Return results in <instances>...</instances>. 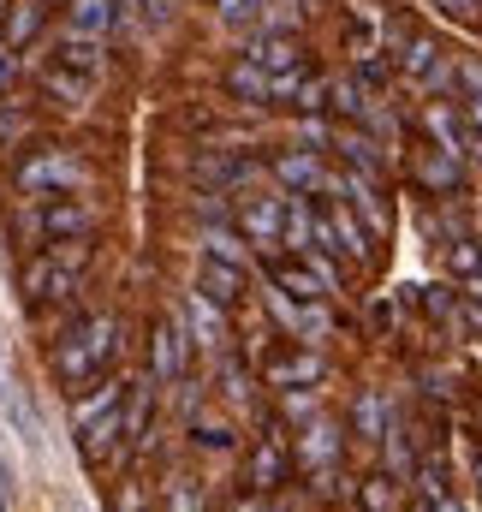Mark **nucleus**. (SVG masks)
Masks as SVG:
<instances>
[{"label":"nucleus","mask_w":482,"mask_h":512,"mask_svg":"<svg viewBox=\"0 0 482 512\" xmlns=\"http://www.w3.org/2000/svg\"><path fill=\"white\" fill-rule=\"evenodd\" d=\"M78 179H84V167H78L66 149L30 155V161L18 167V185H24V191H66V185H78Z\"/></svg>","instance_id":"f257e3e1"},{"label":"nucleus","mask_w":482,"mask_h":512,"mask_svg":"<svg viewBox=\"0 0 482 512\" xmlns=\"http://www.w3.org/2000/svg\"><path fill=\"white\" fill-rule=\"evenodd\" d=\"M120 18H125L120 0H72V12H66V30H72V36H108Z\"/></svg>","instance_id":"f03ea898"},{"label":"nucleus","mask_w":482,"mask_h":512,"mask_svg":"<svg viewBox=\"0 0 482 512\" xmlns=\"http://www.w3.org/2000/svg\"><path fill=\"white\" fill-rule=\"evenodd\" d=\"M149 364H155V376L161 382H179V370H185V334H179V322H155V346H149Z\"/></svg>","instance_id":"7ed1b4c3"},{"label":"nucleus","mask_w":482,"mask_h":512,"mask_svg":"<svg viewBox=\"0 0 482 512\" xmlns=\"http://www.w3.org/2000/svg\"><path fill=\"white\" fill-rule=\"evenodd\" d=\"M120 435H125V417H120V405H114V411H102V417L90 423V435H84V459H90V465H108V453L120 447Z\"/></svg>","instance_id":"20e7f679"},{"label":"nucleus","mask_w":482,"mask_h":512,"mask_svg":"<svg viewBox=\"0 0 482 512\" xmlns=\"http://www.w3.org/2000/svg\"><path fill=\"white\" fill-rule=\"evenodd\" d=\"M0 405H6V417H12L24 435H36V411H30V399H24V382H18L12 364H6V346H0Z\"/></svg>","instance_id":"39448f33"},{"label":"nucleus","mask_w":482,"mask_h":512,"mask_svg":"<svg viewBox=\"0 0 482 512\" xmlns=\"http://www.w3.org/2000/svg\"><path fill=\"white\" fill-rule=\"evenodd\" d=\"M42 233H54V239H84V233H90V209H78V203H48V209H42Z\"/></svg>","instance_id":"423d86ee"},{"label":"nucleus","mask_w":482,"mask_h":512,"mask_svg":"<svg viewBox=\"0 0 482 512\" xmlns=\"http://www.w3.org/2000/svg\"><path fill=\"white\" fill-rule=\"evenodd\" d=\"M48 90L66 96V102H84V96L96 90V66H72V60H66L60 72H48Z\"/></svg>","instance_id":"0eeeda50"},{"label":"nucleus","mask_w":482,"mask_h":512,"mask_svg":"<svg viewBox=\"0 0 482 512\" xmlns=\"http://www.w3.org/2000/svg\"><path fill=\"white\" fill-rule=\"evenodd\" d=\"M54 370H60V382H84V376H96L102 364H96V352H90L84 340H66V346L54 352Z\"/></svg>","instance_id":"6e6552de"},{"label":"nucleus","mask_w":482,"mask_h":512,"mask_svg":"<svg viewBox=\"0 0 482 512\" xmlns=\"http://www.w3.org/2000/svg\"><path fill=\"white\" fill-rule=\"evenodd\" d=\"M78 340L96 352V364H108V358L120 352V328H114V316H96V322H84V328H78Z\"/></svg>","instance_id":"1a4fd4ad"},{"label":"nucleus","mask_w":482,"mask_h":512,"mask_svg":"<svg viewBox=\"0 0 482 512\" xmlns=\"http://www.w3.org/2000/svg\"><path fill=\"white\" fill-rule=\"evenodd\" d=\"M203 292H209V298H215V304H233V298H239V268H233V262H221V256H215V262H209V268H203Z\"/></svg>","instance_id":"9d476101"},{"label":"nucleus","mask_w":482,"mask_h":512,"mask_svg":"<svg viewBox=\"0 0 482 512\" xmlns=\"http://www.w3.org/2000/svg\"><path fill=\"white\" fill-rule=\"evenodd\" d=\"M191 322H197V346H221V340H227V322L209 310V292L191 298Z\"/></svg>","instance_id":"9b49d317"},{"label":"nucleus","mask_w":482,"mask_h":512,"mask_svg":"<svg viewBox=\"0 0 482 512\" xmlns=\"http://www.w3.org/2000/svg\"><path fill=\"white\" fill-rule=\"evenodd\" d=\"M227 90H233V96H250V102H262V96H268V78H262V66H256V60H244V66H233Z\"/></svg>","instance_id":"f8f14e48"},{"label":"nucleus","mask_w":482,"mask_h":512,"mask_svg":"<svg viewBox=\"0 0 482 512\" xmlns=\"http://www.w3.org/2000/svg\"><path fill=\"white\" fill-rule=\"evenodd\" d=\"M60 60H72V66H96L102 60V36H60Z\"/></svg>","instance_id":"ddd939ff"},{"label":"nucleus","mask_w":482,"mask_h":512,"mask_svg":"<svg viewBox=\"0 0 482 512\" xmlns=\"http://www.w3.org/2000/svg\"><path fill=\"white\" fill-rule=\"evenodd\" d=\"M250 60H256V66H298V48H292L286 36H268V42L250 48Z\"/></svg>","instance_id":"4468645a"},{"label":"nucleus","mask_w":482,"mask_h":512,"mask_svg":"<svg viewBox=\"0 0 482 512\" xmlns=\"http://www.w3.org/2000/svg\"><path fill=\"white\" fill-rule=\"evenodd\" d=\"M114 405H120V387H114V382H102V393H90V399L78 405V429H90V423H96L102 411H114Z\"/></svg>","instance_id":"2eb2a0df"},{"label":"nucleus","mask_w":482,"mask_h":512,"mask_svg":"<svg viewBox=\"0 0 482 512\" xmlns=\"http://www.w3.org/2000/svg\"><path fill=\"white\" fill-rule=\"evenodd\" d=\"M244 227H250V233H262V239H268V233H274V227H280V203H256V209H250V215H244Z\"/></svg>","instance_id":"dca6fc26"},{"label":"nucleus","mask_w":482,"mask_h":512,"mask_svg":"<svg viewBox=\"0 0 482 512\" xmlns=\"http://www.w3.org/2000/svg\"><path fill=\"white\" fill-rule=\"evenodd\" d=\"M36 24H42V6H24V12L6 24V36H12V42H30V36H36Z\"/></svg>","instance_id":"f3484780"},{"label":"nucleus","mask_w":482,"mask_h":512,"mask_svg":"<svg viewBox=\"0 0 482 512\" xmlns=\"http://www.w3.org/2000/svg\"><path fill=\"white\" fill-rule=\"evenodd\" d=\"M143 423H149V387H131V411H125V429H131V435H143Z\"/></svg>","instance_id":"a211bd4d"},{"label":"nucleus","mask_w":482,"mask_h":512,"mask_svg":"<svg viewBox=\"0 0 482 512\" xmlns=\"http://www.w3.org/2000/svg\"><path fill=\"white\" fill-rule=\"evenodd\" d=\"M274 280H280V286H292L298 298H316V280H310L304 268H274Z\"/></svg>","instance_id":"6ab92c4d"},{"label":"nucleus","mask_w":482,"mask_h":512,"mask_svg":"<svg viewBox=\"0 0 482 512\" xmlns=\"http://www.w3.org/2000/svg\"><path fill=\"white\" fill-rule=\"evenodd\" d=\"M280 179H292V185H310V179H316V167H310L304 155H286V161H280Z\"/></svg>","instance_id":"aec40b11"},{"label":"nucleus","mask_w":482,"mask_h":512,"mask_svg":"<svg viewBox=\"0 0 482 512\" xmlns=\"http://www.w3.org/2000/svg\"><path fill=\"white\" fill-rule=\"evenodd\" d=\"M280 477V447H262V459H256V483H274Z\"/></svg>","instance_id":"412c9836"},{"label":"nucleus","mask_w":482,"mask_h":512,"mask_svg":"<svg viewBox=\"0 0 482 512\" xmlns=\"http://www.w3.org/2000/svg\"><path fill=\"white\" fill-rule=\"evenodd\" d=\"M334 108H346V114H358L363 102H358V90H352V84H340V90H334Z\"/></svg>","instance_id":"4be33fe9"},{"label":"nucleus","mask_w":482,"mask_h":512,"mask_svg":"<svg viewBox=\"0 0 482 512\" xmlns=\"http://www.w3.org/2000/svg\"><path fill=\"white\" fill-rule=\"evenodd\" d=\"M447 6H453V12H465V6H477V0H447Z\"/></svg>","instance_id":"5701e85b"},{"label":"nucleus","mask_w":482,"mask_h":512,"mask_svg":"<svg viewBox=\"0 0 482 512\" xmlns=\"http://www.w3.org/2000/svg\"><path fill=\"white\" fill-rule=\"evenodd\" d=\"M0 84H6V54H0Z\"/></svg>","instance_id":"b1692460"}]
</instances>
